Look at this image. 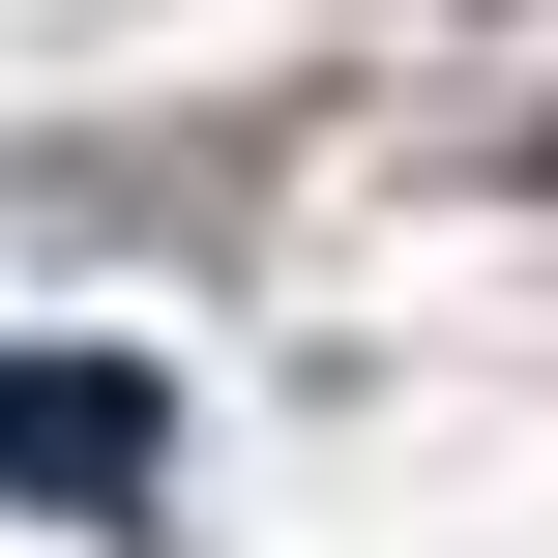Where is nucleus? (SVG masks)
Returning <instances> with one entry per match:
<instances>
[{"instance_id":"nucleus-1","label":"nucleus","mask_w":558,"mask_h":558,"mask_svg":"<svg viewBox=\"0 0 558 558\" xmlns=\"http://www.w3.org/2000/svg\"><path fill=\"white\" fill-rule=\"evenodd\" d=\"M0 500H88V530H118V500H147V383H118V353H0Z\"/></svg>"}]
</instances>
